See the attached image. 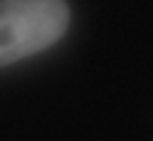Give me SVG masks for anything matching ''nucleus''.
<instances>
[{
    "mask_svg": "<svg viewBox=\"0 0 153 141\" xmlns=\"http://www.w3.org/2000/svg\"><path fill=\"white\" fill-rule=\"evenodd\" d=\"M69 19L67 0H0V69L57 45Z\"/></svg>",
    "mask_w": 153,
    "mask_h": 141,
    "instance_id": "obj_1",
    "label": "nucleus"
}]
</instances>
